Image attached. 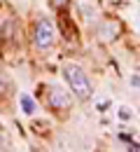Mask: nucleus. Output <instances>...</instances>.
Segmentation results:
<instances>
[{"label":"nucleus","mask_w":140,"mask_h":152,"mask_svg":"<svg viewBox=\"0 0 140 152\" xmlns=\"http://www.w3.org/2000/svg\"><path fill=\"white\" fill-rule=\"evenodd\" d=\"M63 77H65V82H68L70 91L77 96L80 101L91 98V94H94V89H91V82H89L86 73L82 70L77 63H65V66H63Z\"/></svg>","instance_id":"nucleus-1"},{"label":"nucleus","mask_w":140,"mask_h":152,"mask_svg":"<svg viewBox=\"0 0 140 152\" xmlns=\"http://www.w3.org/2000/svg\"><path fill=\"white\" fill-rule=\"evenodd\" d=\"M56 40V28L49 19H40L35 23V35H33V42L38 49H49Z\"/></svg>","instance_id":"nucleus-2"},{"label":"nucleus","mask_w":140,"mask_h":152,"mask_svg":"<svg viewBox=\"0 0 140 152\" xmlns=\"http://www.w3.org/2000/svg\"><path fill=\"white\" fill-rule=\"evenodd\" d=\"M49 103H52L56 110H65V108H70V94L63 91L61 87H52V91H49Z\"/></svg>","instance_id":"nucleus-3"},{"label":"nucleus","mask_w":140,"mask_h":152,"mask_svg":"<svg viewBox=\"0 0 140 152\" xmlns=\"http://www.w3.org/2000/svg\"><path fill=\"white\" fill-rule=\"evenodd\" d=\"M19 103H21L23 115H35V113H38V103L33 101V96H30V94H21L19 96Z\"/></svg>","instance_id":"nucleus-4"},{"label":"nucleus","mask_w":140,"mask_h":152,"mask_svg":"<svg viewBox=\"0 0 140 152\" xmlns=\"http://www.w3.org/2000/svg\"><path fill=\"white\" fill-rule=\"evenodd\" d=\"M131 87H140V73L131 77Z\"/></svg>","instance_id":"nucleus-5"},{"label":"nucleus","mask_w":140,"mask_h":152,"mask_svg":"<svg viewBox=\"0 0 140 152\" xmlns=\"http://www.w3.org/2000/svg\"><path fill=\"white\" fill-rule=\"evenodd\" d=\"M5 91V77H2V68H0V94Z\"/></svg>","instance_id":"nucleus-6"},{"label":"nucleus","mask_w":140,"mask_h":152,"mask_svg":"<svg viewBox=\"0 0 140 152\" xmlns=\"http://www.w3.org/2000/svg\"><path fill=\"white\" fill-rule=\"evenodd\" d=\"M65 2H68V0H52V5H54V7H63Z\"/></svg>","instance_id":"nucleus-7"},{"label":"nucleus","mask_w":140,"mask_h":152,"mask_svg":"<svg viewBox=\"0 0 140 152\" xmlns=\"http://www.w3.org/2000/svg\"><path fill=\"white\" fill-rule=\"evenodd\" d=\"M121 119H128V108H121V113H119Z\"/></svg>","instance_id":"nucleus-8"}]
</instances>
